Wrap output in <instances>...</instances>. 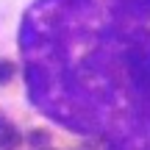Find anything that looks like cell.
Returning <instances> with one entry per match:
<instances>
[{
	"instance_id": "cell-1",
	"label": "cell",
	"mask_w": 150,
	"mask_h": 150,
	"mask_svg": "<svg viewBox=\"0 0 150 150\" xmlns=\"http://www.w3.org/2000/svg\"><path fill=\"white\" fill-rule=\"evenodd\" d=\"M0 150H150V0H0Z\"/></svg>"
}]
</instances>
